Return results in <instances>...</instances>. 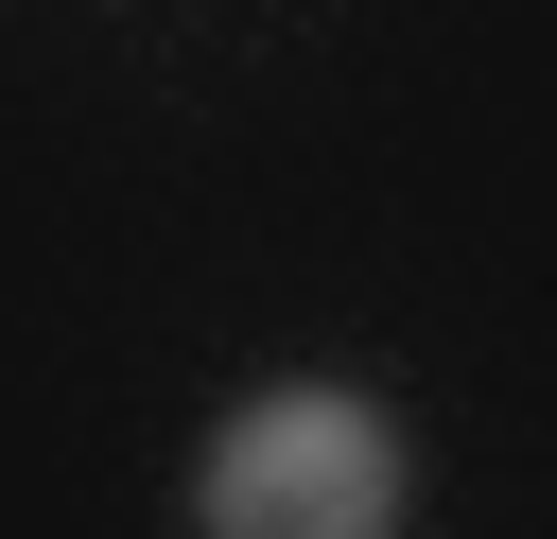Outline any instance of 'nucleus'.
<instances>
[{
    "instance_id": "1",
    "label": "nucleus",
    "mask_w": 557,
    "mask_h": 539,
    "mask_svg": "<svg viewBox=\"0 0 557 539\" xmlns=\"http://www.w3.org/2000/svg\"><path fill=\"white\" fill-rule=\"evenodd\" d=\"M209 539H383L400 522V435L348 383H261L209 435Z\"/></svg>"
}]
</instances>
